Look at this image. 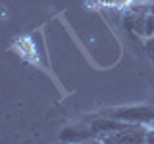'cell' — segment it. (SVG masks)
Wrapping results in <instances>:
<instances>
[{
	"label": "cell",
	"mask_w": 154,
	"mask_h": 144,
	"mask_svg": "<svg viewBox=\"0 0 154 144\" xmlns=\"http://www.w3.org/2000/svg\"><path fill=\"white\" fill-rule=\"evenodd\" d=\"M146 133H148L146 125L131 123L125 129L104 134L98 140H102L104 144H146Z\"/></svg>",
	"instance_id": "6da1fadb"
},
{
	"label": "cell",
	"mask_w": 154,
	"mask_h": 144,
	"mask_svg": "<svg viewBox=\"0 0 154 144\" xmlns=\"http://www.w3.org/2000/svg\"><path fill=\"white\" fill-rule=\"evenodd\" d=\"M102 115L106 117L118 119V121H125V123H152L154 125V108L150 106H129V108H114L104 112Z\"/></svg>",
	"instance_id": "7a4b0ae2"
},
{
	"label": "cell",
	"mask_w": 154,
	"mask_h": 144,
	"mask_svg": "<svg viewBox=\"0 0 154 144\" xmlns=\"http://www.w3.org/2000/svg\"><path fill=\"white\" fill-rule=\"evenodd\" d=\"M91 138H96L91 123H75L60 133V140L64 144H81L91 140Z\"/></svg>",
	"instance_id": "3957f363"
},
{
	"label": "cell",
	"mask_w": 154,
	"mask_h": 144,
	"mask_svg": "<svg viewBox=\"0 0 154 144\" xmlns=\"http://www.w3.org/2000/svg\"><path fill=\"white\" fill-rule=\"evenodd\" d=\"M154 37V16L146 14V23H144V38Z\"/></svg>",
	"instance_id": "277c9868"
},
{
	"label": "cell",
	"mask_w": 154,
	"mask_h": 144,
	"mask_svg": "<svg viewBox=\"0 0 154 144\" xmlns=\"http://www.w3.org/2000/svg\"><path fill=\"white\" fill-rule=\"evenodd\" d=\"M144 52H146V56L150 58V62L154 64V37L144 40Z\"/></svg>",
	"instance_id": "5b68a950"
},
{
	"label": "cell",
	"mask_w": 154,
	"mask_h": 144,
	"mask_svg": "<svg viewBox=\"0 0 154 144\" xmlns=\"http://www.w3.org/2000/svg\"><path fill=\"white\" fill-rule=\"evenodd\" d=\"M146 144H154V125L148 127V133H146Z\"/></svg>",
	"instance_id": "8992f818"
},
{
	"label": "cell",
	"mask_w": 154,
	"mask_h": 144,
	"mask_svg": "<svg viewBox=\"0 0 154 144\" xmlns=\"http://www.w3.org/2000/svg\"><path fill=\"white\" fill-rule=\"evenodd\" d=\"M81 144H104V142H102V140H98V138H91V140L81 142Z\"/></svg>",
	"instance_id": "52a82bcc"
},
{
	"label": "cell",
	"mask_w": 154,
	"mask_h": 144,
	"mask_svg": "<svg viewBox=\"0 0 154 144\" xmlns=\"http://www.w3.org/2000/svg\"><path fill=\"white\" fill-rule=\"evenodd\" d=\"M148 14L154 16V0H148Z\"/></svg>",
	"instance_id": "ba28073f"
}]
</instances>
